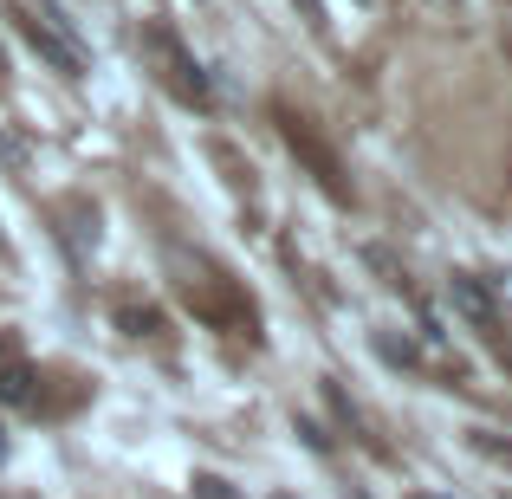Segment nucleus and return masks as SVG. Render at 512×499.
<instances>
[{"label":"nucleus","instance_id":"3","mask_svg":"<svg viewBox=\"0 0 512 499\" xmlns=\"http://www.w3.org/2000/svg\"><path fill=\"white\" fill-rule=\"evenodd\" d=\"M305 20H312L318 33H325V7H318V0H305Z\"/></svg>","mask_w":512,"mask_h":499},{"label":"nucleus","instance_id":"1","mask_svg":"<svg viewBox=\"0 0 512 499\" xmlns=\"http://www.w3.org/2000/svg\"><path fill=\"white\" fill-rule=\"evenodd\" d=\"M448 299H454V312H461L474 331H487L493 344H506V331H500V312H493V299H487V286H480V279H467V273H461V279L448 286Z\"/></svg>","mask_w":512,"mask_h":499},{"label":"nucleus","instance_id":"5","mask_svg":"<svg viewBox=\"0 0 512 499\" xmlns=\"http://www.w3.org/2000/svg\"><path fill=\"white\" fill-rule=\"evenodd\" d=\"M422 499H435V493H422Z\"/></svg>","mask_w":512,"mask_h":499},{"label":"nucleus","instance_id":"4","mask_svg":"<svg viewBox=\"0 0 512 499\" xmlns=\"http://www.w3.org/2000/svg\"><path fill=\"white\" fill-rule=\"evenodd\" d=\"M0 461H7V435H0Z\"/></svg>","mask_w":512,"mask_h":499},{"label":"nucleus","instance_id":"2","mask_svg":"<svg viewBox=\"0 0 512 499\" xmlns=\"http://www.w3.org/2000/svg\"><path fill=\"white\" fill-rule=\"evenodd\" d=\"M26 396H33V370L7 350V357H0V402H26Z\"/></svg>","mask_w":512,"mask_h":499}]
</instances>
